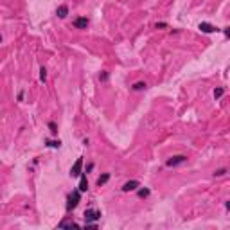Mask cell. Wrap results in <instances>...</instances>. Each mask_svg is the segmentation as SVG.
I'll return each mask as SVG.
<instances>
[{"label": "cell", "instance_id": "d6986e66", "mask_svg": "<svg viewBox=\"0 0 230 230\" xmlns=\"http://www.w3.org/2000/svg\"><path fill=\"white\" fill-rule=\"evenodd\" d=\"M227 175V169L225 167H221V169H216L214 171V176H225Z\"/></svg>", "mask_w": 230, "mask_h": 230}, {"label": "cell", "instance_id": "8992f818", "mask_svg": "<svg viewBox=\"0 0 230 230\" xmlns=\"http://www.w3.org/2000/svg\"><path fill=\"white\" fill-rule=\"evenodd\" d=\"M88 23H90V20H88L86 16H77V18H74V22H72V25H74L76 29H86Z\"/></svg>", "mask_w": 230, "mask_h": 230}, {"label": "cell", "instance_id": "4fadbf2b", "mask_svg": "<svg viewBox=\"0 0 230 230\" xmlns=\"http://www.w3.org/2000/svg\"><path fill=\"white\" fill-rule=\"evenodd\" d=\"M137 194H139V198H148L151 194V189L149 187H140V189H137Z\"/></svg>", "mask_w": 230, "mask_h": 230}, {"label": "cell", "instance_id": "2e32d148", "mask_svg": "<svg viewBox=\"0 0 230 230\" xmlns=\"http://www.w3.org/2000/svg\"><path fill=\"white\" fill-rule=\"evenodd\" d=\"M40 81H41V83H45V81H47V68H45V67H41V68H40Z\"/></svg>", "mask_w": 230, "mask_h": 230}, {"label": "cell", "instance_id": "ffe728a7", "mask_svg": "<svg viewBox=\"0 0 230 230\" xmlns=\"http://www.w3.org/2000/svg\"><path fill=\"white\" fill-rule=\"evenodd\" d=\"M85 229H90V230H97V223H85Z\"/></svg>", "mask_w": 230, "mask_h": 230}, {"label": "cell", "instance_id": "30bf717a", "mask_svg": "<svg viewBox=\"0 0 230 230\" xmlns=\"http://www.w3.org/2000/svg\"><path fill=\"white\" fill-rule=\"evenodd\" d=\"M56 14H58L59 18H67V14H68V5H67V4H61V5H58V9H56Z\"/></svg>", "mask_w": 230, "mask_h": 230}, {"label": "cell", "instance_id": "e0dca14e", "mask_svg": "<svg viewBox=\"0 0 230 230\" xmlns=\"http://www.w3.org/2000/svg\"><path fill=\"white\" fill-rule=\"evenodd\" d=\"M108 79H110V74H108L106 70H103V72L99 74V81H103V83H106Z\"/></svg>", "mask_w": 230, "mask_h": 230}, {"label": "cell", "instance_id": "44dd1931", "mask_svg": "<svg viewBox=\"0 0 230 230\" xmlns=\"http://www.w3.org/2000/svg\"><path fill=\"white\" fill-rule=\"evenodd\" d=\"M155 27H157V29H166V27H167V23H166V22H158Z\"/></svg>", "mask_w": 230, "mask_h": 230}, {"label": "cell", "instance_id": "277c9868", "mask_svg": "<svg viewBox=\"0 0 230 230\" xmlns=\"http://www.w3.org/2000/svg\"><path fill=\"white\" fill-rule=\"evenodd\" d=\"M81 173H83V157H79V158L74 162V166L70 167V176H72V178H79Z\"/></svg>", "mask_w": 230, "mask_h": 230}, {"label": "cell", "instance_id": "6da1fadb", "mask_svg": "<svg viewBox=\"0 0 230 230\" xmlns=\"http://www.w3.org/2000/svg\"><path fill=\"white\" fill-rule=\"evenodd\" d=\"M79 202H81V193H79V189H76V191H72V193L68 194V198H67V212H72V211L79 205Z\"/></svg>", "mask_w": 230, "mask_h": 230}, {"label": "cell", "instance_id": "5b68a950", "mask_svg": "<svg viewBox=\"0 0 230 230\" xmlns=\"http://www.w3.org/2000/svg\"><path fill=\"white\" fill-rule=\"evenodd\" d=\"M198 29H200L202 32H205V34H212V32H218V31H221V29L214 27V25H212V23H209V22H200Z\"/></svg>", "mask_w": 230, "mask_h": 230}, {"label": "cell", "instance_id": "ac0fdd59", "mask_svg": "<svg viewBox=\"0 0 230 230\" xmlns=\"http://www.w3.org/2000/svg\"><path fill=\"white\" fill-rule=\"evenodd\" d=\"M223 94H225V88H221V86H220V88H216V90H214V99H220Z\"/></svg>", "mask_w": 230, "mask_h": 230}, {"label": "cell", "instance_id": "d4e9b609", "mask_svg": "<svg viewBox=\"0 0 230 230\" xmlns=\"http://www.w3.org/2000/svg\"><path fill=\"white\" fill-rule=\"evenodd\" d=\"M2 40H4V38H2V34H0V43H2Z\"/></svg>", "mask_w": 230, "mask_h": 230}, {"label": "cell", "instance_id": "5bb4252c", "mask_svg": "<svg viewBox=\"0 0 230 230\" xmlns=\"http://www.w3.org/2000/svg\"><path fill=\"white\" fill-rule=\"evenodd\" d=\"M146 88H148V85H146L144 81H137V83L131 86V90H133V92H140V90H146Z\"/></svg>", "mask_w": 230, "mask_h": 230}, {"label": "cell", "instance_id": "7a4b0ae2", "mask_svg": "<svg viewBox=\"0 0 230 230\" xmlns=\"http://www.w3.org/2000/svg\"><path fill=\"white\" fill-rule=\"evenodd\" d=\"M83 216H85V221H86V223H97L103 214H101V211H97V209H86Z\"/></svg>", "mask_w": 230, "mask_h": 230}, {"label": "cell", "instance_id": "3957f363", "mask_svg": "<svg viewBox=\"0 0 230 230\" xmlns=\"http://www.w3.org/2000/svg\"><path fill=\"white\" fill-rule=\"evenodd\" d=\"M185 162H187V157L185 155H175V157H171V158L166 160V166L167 167H176V166L185 164Z\"/></svg>", "mask_w": 230, "mask_h": 230}, {"label": "cell", "instance_id": "9c48e42d", "mask_svg": "<svg viewBox=\"0 0 230 230\" xmlns=\"http://www.w3.org/2000/svg\"><path fill=\"white\" fill-rule=\"evenodd\" d=\"M58 227H59V229H72V227H74V229H79V225H77L74 220H63V221L58 223Z\"/></svg>", "mask_w": 230, "mask_h": 230}, {"label": "cell", "instance_id": "52a82bcc", "mask_svg": "<svg viewBox=\"0 0 230 230\" xmlns=\"http://www.w3.org/2000/svg\"><path fill=\"white\" fill-rule=\"evenodd\" d=\"M140 187V182L139 180H130V182H126L121 189H122V193H131V191H137Z\"/></svg>", "mask_w": 230, "mask_h": 230}, {"label": "cell", "instance_id": "cb8c5ba5", "mask_svg": "<svg viewBox=\"0 0 230 230\" xmlns=\"http://www.w3.org/2000/svg\"><path fill=\"white\" fill-rule=\"evenodd\" d=\"M221 31H223V34H225L227 38H229V36H230V27H223Z\"/></svg>", "mask_w": 230, "mask_h": 230}, {"label": "cell", "instance_id": "ba28073f", "mask_svg": "<svg viewBox=\"0 0 230 230\" xmlns=\"http://www.w3.org/2000/svg\"><path fill=\"white\" fill-rule=\"evenodd\" d=\"M77 189H79L81 194L88 191V178H86V173H81V175H79V185H77Z\"/></svg>", "mask_w": 230, "mask_h": 230}, {"label": "cell", "instance_id": "8fae6325", "mask_svg": "<svg viewBox=\"0 0 230 230\" xmlns=\"http://www.w3.org/2000/svg\"><path fill=\"white\" fill-rule=\"evenodd\" d=\"M45 146H47V148L59 149V148H61V140H59V139H58V140H50V139H47V140H45Z\"/></svg>", "mask_w": 230, "mask_h": 230}, {"label": "cell", "instance_id": "9a60e30c", "mask_svg": "<svg viewBox=\"0 0 230 230\" xmlns=\"http://www.w3.org/2000/svg\"><path fill=\"white\" fill-rule=\"evenodd\" d=\"M49 130H50L52 135H58V124L54 121H49Z\"/></svg>", "mask_w": 230, "mask_h": 230}, {"label": "cell", "instance_id": "7c38bea8", "mask_svg": "<svg viewBox=\"0 0 230 230\" xmlns=\"http://www.w3.org/2000/svg\"><path fill=\"white\" fill-rule=\"evenodd\" d=\"M108 180H110V173H103V175L97 178V185H99V187H103L104 184H108Z\"/></svg>", "mask_w": 230, "mask_h": 230}, {"label": "cell", "instance_id": "7402d4cb", "mask_svg": "<svg viewBox=\"0 0 230 230\" xmlns=\"http://www.w3.org/2000/svg\"><path fill=\"white\" fill-rule=\"evenodd\" d=\"M23 95H25V92L20 90V92H18V101H20V103H23Z\"/></svg>", "mask_w": 230, "mask_h": 230}, {"label": "cell", "instance_id": "603a6c76", "mask_svg": "<svg viewBox=\"0 0 230 230\" xmlns=\"http://www.w3.org/2000/svg\"><path fill=\"white\" fill-rule=\"evenodd\" d=\"M92 169H94V164H92V162H90V164H88V166H86V169H85V171H83V173H86V175H88V173H90V171H92Z\"/></svg>", "mask_w": 230, "mask_h": 230}]
</instances>
